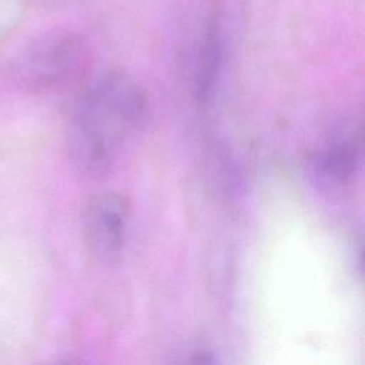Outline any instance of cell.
<instances>
[{"label": "cell", "mask_w": 365, "mask_h": 365, "mask_svg": "<svg viewBox=\"0 0 365 365\" xmlns=\"http://www.w3.org/2000/svg\"><path fill=\"white\" fill-rule=\"evenodd\" d=\"M148 117L145 91L127 74L111 73L78 98L68 127L77 167L93 177L108 173L143 130Z\"/></svg>", "instance_id": "1"}, {"label": "cell", "mask_w": 365, "mask_h": 365, "mask_svg": "<svg viewBox=\"0 0 365 365\" xmlns=\"http://www.w3.org/2000/svg\"><path fill=\"white\" fill-rule=\"evenodd\" d=\"M222 40L221 30L217 23H212L205 33L197 74V97L201 103L208 101L215 88V83L222 64Z\"/></svg>", "instance_id": "5"}, {"label": "cell", "mask_w": 365, "mask_h": 365, "mask_svg": "<svg viewBox=\"0 0 365 365\" xmlns=\"http://www.w3.org/2000/svg\"><path fill=\"white\" fill-rule=\"evenodd\" d=\"M130 217L128 201L117 192L97 195L84 214L87 250L101 264L114 262L123 250Z\"/></svg>", "instance_id": "2"}, {"label": "cell", "mask_w": 365, "mask_h": 365, "mask_svg": "<svg viewBox=\"0 0 365 365\" xmlns=\"http://www.w3.org/2000/svg\"><path fill=\"white\" fill-rule=\"evenodd\" d=\"M78 44L70 38L46 41L26 54L20 80L33 91H46L64 81L78 61Z\"/></svg>", "instance_id": "3"}, {"label": "cell", "mask_w": 365, "mask_h": 365, "mask_svg": "<svg viewBox=\"0 0 365 365\" xmlns=\"http://www.w3.org/2000/svg\"><path fill=\"white\" fill-rule=\"evenodd\" d=\"M317 175L334 185L351 181L361 165V130L351 128L328 143L314 161Z\"/></svg>", "instance_id": "4"}]
</instances>
